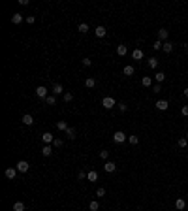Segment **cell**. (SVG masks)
I'll return each mask as SVG.
<instances>
[{"label":"cell","instance_id":"cell-31","mask_svg":"<svg viewBox=\"0 0 188 211\" xmlns=\"http://www.w3.org/2000/svg\"><path fill=\"white\" fill-rule=\"evenodd\" d=\"M128 142H130V145H137L139 143V138L137 136H128Z\"/></svg>","mask_w":188,"mask_h":211},{"label":"cell","instance_id":"cell-30","mask_svg":"<svg viewBox=\"0 0 188 211\" xmlns=\"http://www.w3.org/2000/svg\"><path fill=\"white\" fill-rule=\"evenodd\" d=\"M162 45H164V41H160V40H156L154 44H152V49H154V51H160V49H162Z\"/></svg>","mask_w":188,"mask_h":211},{"label":"cell","instance_id":"cell-13","mask_svg":"<svg viewBox=\"0 0 188 211\" xmlns=\"http://www.w3.org/2000/svg\"><path fill=\"white\" fill-rule=\"evenodd\" d=\"M168 36H169V32L166 30V29H160L158 30V40L160 41H168Z\"/></svg>","mask_w":188,"mask_h":211},{"label":"cell","instance_id":"cell-2","mask_svg":"<svg viewBox=\"0 0 188 211\" xmlns=\"http://www.w3.org/2000/svg\"><path fill=\"white\" fill-rule=\"evenodd\" d=\"M113 142H115V143H122V142H128V136L124 134L122 130H117L115 134H113Z\"/></svg>","mask_w":188,"mask_h":211},{"label":"cell","instance_id":"cell-21","mask_svg":"<svg viewBox=\"0 0 188 211\" xmlns=\"http://www.w3.org/2000/svg\"><path fill=\"white\" fill-rule=\"evenodd\" d=\"M25 209H26V206L23 202H15V203H13V211H25Z\"/></svg>","mask_w":188,"mask_h":211},{"label":"cell","instance_id":"cell-42","mask_svg":"<svg viewBox=\"0 0 188 211\" xmlns=\"http://www.w3.org/2000/svg\"><path fill=\"white\" fill-rule=\"evenodd\" d=\"M34 21H36V19H34V15H28V17H26V23H28V25H32Z\"/></svg>","mask_w":188,"mask_h":211},{"label":"cell","instance_id":"cell-12","mask_svg":"<svg viewBox=\"0 0 188 211\" xmlns=\"http://www.w3.org/2000/svg\"><path fill=\"white\" fill-rule=\"evenodd\" d=\"M53 94H55V96L64 94V87H62L60 83H55V85H53Z\"/></svg>","mask_w":188,"mask_h":211},{"label":"cell","instance_id":"cell-20","mask_svg":"<svg viewBox=\"0 0 188 211\" xmlns=\"http://www.w3.org/2000/svg\"><path fill=\"white\" fill-rule=\"evenodd\" d=\"M162 51H164V53H171V51H173V44H171V41H164Z\"/></svg>","mask_w":188,"mask_h":211},{"label":"cell","instance_id":"cell-8","mask_svg":"<svg viewBox=\"0 0 188 211\" xmlns=\"http://www.w3.org/2000/svg\"><path fill=\"white\" fill-rule=\"evenodd\" d=\"M23 21H25L23 13H13V15H11V23H13V25H21Z\"/></svg>","mask_w":188,"mask_h":211},{"label":"cell","instance_id":"cell-39","mask_svg":"<svg viewBox=\"0 0 188 211\" xmlns=\"http://www.w3.org/2000/svg\"><path fill=\"white\" fill-rule=\"evenodd\" d=\"M152 93H160V83H154V85H152Z\"/></svg>","mask_w":188,"mask_h":211},{"label":"cell","instance_id":"cell-18","mask_svg":"<svg viewBox=\"0 0 188 211\" xmlns=\"http://www.w3.org/2000/svg\"><path fill=\"white\" fill-rule=\"evenodd\" d=\"M85 87L87 89H94L96 87V79H94V77H87V79H85Z\"/></svg>","mask_w":188,"mask_h":211},{"label":"cell","instance_id":"cell-32","mask_svg":"<svg viewBox=\"0 0 188 211\" xmlns=\"http://www.w3.org/2000/svg\"><path fill=\"white\" fill-rule=\"evenodd\" d=\"M100 158H102V160H107V158H109V151L102 149V151H100Z\"/></svg>","mask_w":188,"mask_h":211},{"label":"cell","instance_id":"cell-6","mask_svg":"<svg viewBox=\"0 0 188 211\" xmlns=\"http://www.w3.org/2000/svg\"><path fill=\"white\" fill-rule=\"evenodd\" d=\"M103 170H106V172H109V173H113V172L117 170V164L113 162V160H107V162L103 164Z\"/></svg>","mask_w":188,"mask_h":211},{"label":"cell","instance_id":"cell-3","mask_svg":"<svg viewBox=\"0 0 188 211\" xmlns=\"http://www.w3.org/2000/svg\"><path fill=\"white\" fill-rule=\"evenodd\" d=\"M15 168H17V172H19V173H26V172L30 170V164L26 162V160H19Z\"/></svg>","mask_w":188,"mask_h":211},{"label":"cell","instance_id":"cell-10","mask_svg":"<svg viewBox=\"0 0 188 211\" xmlns=\"http://www.w3.org/2000/svg\"><path fill=\"white\" fill-rule=\"evenodd\" d=\"M21 121H23V124L30 126V124H34V117H32L30 113H25V115H23V119H21Z\"/></svg>","mask_w":188,"mask_h":211},{"label":"cell","instance_id":"cell-22","mask_svg":"<svg viewBox=\"0 0 188 211\" xmlns=\"http://www.w3.org/2000/svg\"><path fill=\"white\" fill-rule=\"evenodd\" d=\"M57 128H58V130H62V132H66L70 126H68V123H66V121H58V123H57Z\"/></svg>","mask_w":188,"mask_h":211},{"label":"cell","instance_id":"cell-26","mask_svg":"<svg viewBox=\"0 0 188 211\" xmlns=\"http://www.w3.org/2000/svg\"><path fill=\"white\" fill-rule=\"evenodd\" d=\"M122 72H124V75H134V72H136V70H134V66H124V70H122Z\"/></svg>","mask_w":188,"mask_h":211},{"label":"cell","instance_id":"cell-38","mask_svg":"<svg viewBox=\"0 0 188 211\" xmlns=\"http://www.w3.org/2000/svg\"><path fill=\"white\" fill-rule=\"evenodd\" d=\"M81 62H83V66H87V68H88L90 64H92V60H90V59H83Z\"/></svg>","mask_w":188,"mask_h":211},{"label":"cell","instance_id":"cell-41","mask_svg":"<svg viewBox=\"0 0 188 211\" xmlns=\"http://www.w3.org/2000/svg\"><path fill=\"white\" fill-rule=\"evenodd\" d=\"M119 109H121V111H126V109H128V106L121 102V104H119Z\"/></svg>","mask_w":188,"mask_h":211},{"label":"cell","instance_id":"cell-36","mask_svg":"<svg viewBox=\"0 0 188 211\" xmlns=\"http://www.w3.org/2000/svg\"><path fill=\"white\" fill-rule=\"evenodd\" d=\"M53 147H57V149H58V147H62V139H60V138H55Z\"/></svg>","mask_w":188,"mask_h":211},{"label":"cell","instance_id":"cell-4","mask_svg":"<svg viewBox=\"0 0 188 211\" xmlns=\"http://www.w3.org/2000/svg\"><path fill=\"white\" fill-rule=\"evenodd\" d=\"M36 96H38V98H41V100H45V98L49 96V94H47V89H45L43 85H40V87L36 89Z\"/></svg>","mask_w":188,"mask_h":211},{"label":"cell","instance_id":"cell-5","mask_svg":"<svg viewBox=\"0 0 188 211\" xmlns=\"http://www.w3.org/2000/svg\"><path fill=\"white\" fill-rule=\"evenodd\" d=\"M4 173H6V177H8V179H11V181H13V179L17 177V168H6V172H4Z\"/></svg>","mask_w":188,"mask_h":211},{"label":"cell","instance_id":"cell-40","mask_svg":"<svg viewBox=\"0 0 188 211\" xmlns=\"http://www.w3.org/2000/svg\"><path fill=\"white\" fill-rule=\"evenodd\" d=\"M181 113H183L184 117H188V106H183V109H181Z\"/></svg>","mask_w":188,"mask_h":211},{"label":"cell","instance_id":"cell-28","mask_svg":"<svg viewBox=\"0 0 188 211\" xmlns=\"http://www.w3.org/2000/svg\"><path fill=\"white\" fill-rule=\"evenodd\" d=\"M177 145L181 147V149H184V147L188 145V139H186V138H181V139H177Z\"/></svg>","mask_w":188,"mask_h":211},{"label":"cell","instance_id":"cell-24","mask_svg":"<svg viewBox=\"0 0 188 211\" xmlns=\"http://www.w3.org/2000/svg\"><path fill=\"white\" fill-rule=\"evenodd\" d=\"M154 79H156V83H164L166 74H164V72H156V74H154Z\"/></svg>","mask_w":188,"mask_h":211},{"label":"cell","instance_id":"cell-9","mask_svg":"<svg viewBox=\"0 0 188 211\" xmlns=\"http://www.w3.org/2000/svg\"><path fill=\"white\" fill-rule=\"evenodd\" d=\"M41 139H43V143H45V145H49V143L53 145V142H55V138H53L51 132H45V134L41 136Z\"/></svg>","mask_w":188,"mask_h":211},{"label":"cell","instance_id":"cell-16","mask_svg":"<svg viewBox=\"0 0 188 211\" xmlns=\"http://www.w3.org/2000/svg\"><path fill=\"white\" fill-rule=\"evenodd\" d=\"M41 154H43V157H51V154H53V147L51 145H43V147H41Z\"/></svg>","mask_w":188,"mask_h":211},{"label":"cell","instance_id":"cell-25","mask_svg":"<svg viewBox=\"0 0 188 211\" xmlns=\"http://www.w3.org/2000/svg\"><path fill=\"white\" fill-rule=\"evenodd\" d=\"M141 85L149 89V87L152 85V79H151V77H149V75H145V77H143V79H141Z\"/></svg>","mask_w":188,"mask_h":211},{"label":"cell","instance_id":"cell-11","mask_svg":"<svg viewBox=\"0 0 188 211\" xmlns=\"http://www.w3.org/2000/svg\"><path fill=\"white\" fill-rule=\"evenodd\" d=\"M94 34H96V36H98V38H103V36H106V34H107V30H106V26H96V29H94Z\"/></svg>","mask_w":188,"mask_h":211},{"label":"cell","instance_id":"cell-15","mask_svg":"<svg viewBox=\"0 0 188 211\" xmlns=\"http://www.w3.org/2000/svg\"><path fill=\"white\" fill-rule=\"evenodd\" d=\"M175 207H177L179 211H184V207H186L184 198H177V200H175Z\"/></svg>","mask_w":188,"mask_h":211},{"label":"cell","instance_id":"cell-19","mask_svg":"<svg viewBox=\"0 0 188 211\" xmlns=\"http://www.w3.org/2000/svg\"><path fill=\"white\" fill-rule=\"evenodd\" d=\"M126 53H128V47L126 45H117V55H119V57H124Z\"/></svg>","mask_w":188,"mask_h":211},{"label":"cell","instance_id":"cell-33","mask_svg":"<svg viewBox=\"0 0 188 211\" xmlns=\"http://www.w3.org/2000/svg\"><path fill=\"white\" fill-rule=\"evenodd\" d=\"M55 102H57V98H55V96H47V98H45V104H47V106H53Z\"/></svg>","mask_w":188,"mask_h":211},{"label":"cell","instance_id":"cell-45","mask_svg":"<svg viewBox=\"0 0 188 211\" xmlns=\"http://www.w3.org/2000/svg\"><path fill=\"white\" fill-rule=\"evenodd\" d=\"M186 139H188V130H186Z\"/></svg>","mask_w":188,"mask_h":211},{"label":"cell","instance_id":"cell-35","mask_svg":"<svg viewBox=\"0 0 188 211\" xmlns=\"http://www.w3.org/2000/svg\"><path fill=\"white\" fill-rule=\"evenodd\" d=\"M73 100V94L72 93H64V102H72Z\"/></svg>","mask_w":188,"mask_h":211},{"label":"cell","instance_id":"cell-29","mask_svg":"<svg viewBox=\"0 0 188 211\" xmlns=\"http://www.w3.org/2000/svg\"><path fill=\"white\" fill-rule=\"evenodd\" d=\"M149 66H151V68H158V59H156V57H151V59H149Z\"/></svg>","mask_w":188,"mask_h":211},{"label":"cell","instance_id":"cell-34","mask_svg":"<svg viewBox=\"0 0 188 211\" xmlns=\"http://www.w3.org/2000/svg\"><path fill=\"white\" fill-rule=\"evenodd\" d=\"M66 136H68L70 139H73V138H75V130H73V128H68V130H66Z\"/></svg>","mask_w":188,"mask_h":211},{"label":"cell","instance_id":"cell-17","mask_svg":"<svg viewBox=\"0 0 188 211\" xmlns=\"http://www.w3.org/2000/svg\"><path fill=\"white\" fill-rule=\"evenodd\" d=\"M87 179H88L90 183H94V181H98V172H94V170H90V172L87 173Z\"/></svg>","mask_w":188,"mask_h":211},{"label":"cell","instance_id":"cell-1","mask_svg":"<svg viewBox=\"0 0 188 211\" xmlns=\"http://www.w3.org/2000/svg\"><path fill=\"white\" fill-rule=\"evenodd\" d=\"M102 106L106 109H111V108H115V106H117V100L113 96H106V98H102Z\"/></svg>","mask_w":188,"mask_h":211},{"label":"cell","instance_id":"cell-44","mask_svg":"<svg viewBox=\"0 0 188 211\" xmlns=\"http://www.w3.org/2000/svg\"><path fill=\"white\" fill-rule=\"evenodd\" d=\"M183 96H184V98H188V87H186V89L183 90Z\"/></svg>","mask_w":188,"mask_h":211},{"label":"cell","instance_id":"cell-27","mask_svg":"<svg viewBox=\"0 0 188 211\" xmlns=\"http://www.w3.org/2000/svg\"><path fill=\"white\" fill-rule=\"evenodd\" d=\"M88 209H90V211H98V209H100V203L96 202V200L90 202V203H88Z\"/></svg>","mask_w":188,"mask_h":211},{"label":"cell","instance_id":"cell-14","mask_svg":"<svg viewBox=\"0 0 188 211\" xmlns=\"http://www.w3.org/2000/svg\"><path fill=\"white\" fill-rule=\"evenodd\" d=\"M132 59H134V60H141L143 59V51H141V49H134V51H132Z\"/></svg>","mask_w":188,"mask_h":211},{"label":"cell","instance_id":"cell-37","mask_svg":"<svg viewBox=\"0 0 188 211\" xmlns=\"http://www.w3.org/2000/svg\"><path fill=\"white\" fill-rule=\"evenodd\" d=\"M96 196H100V198H102V196H106V188H103V187H100L98 191H96Z\"/></svg>","mask_w":188,"mask_h":211},{"label":"cell","instance_id":"cell-23","mask_svg":"<svg viewBox=\"0 0 188 211\" xmlns=\"http://www.w3.org/2000/svg\"><path fill=\"white\" fill-rule=\"evenodd\" d=\"M77 30H79L81 34H87V32H88L90 29H88V25H87V23H79V26H77Z\"/></svg>","mask_w":188,"mask_h":211},{"label":"cell","instance_id":"cell-7","mask_svg":"<svg viewBox=\"0 0 188 211\" xmlns=\"http://www.w3.org/2000/svg\"><path fill=\"white\" fill-rule=\"evenodd\" d=\"M168 108H169V102H168V100H158V102H156V109H158V111H166Z\"/></svg>","mask_w":188,"mask_h":211},{"label":"cell","instance_id":"cell-43","mask_svg":"<svg viewBox=\"0 0 188 211\" xmlns=\"http://www.w3.org/2000/svg\"><path fill=\"white\" fill-rule=\"evenodd\" d=\"M77 177H79V179H85V177H87V173H85V172H79V173H77Z\"/></svg>","mask_w":188,"mask_h":211}]
</instances>
